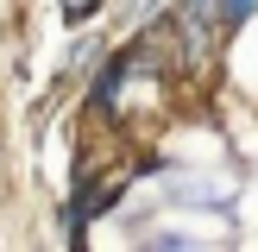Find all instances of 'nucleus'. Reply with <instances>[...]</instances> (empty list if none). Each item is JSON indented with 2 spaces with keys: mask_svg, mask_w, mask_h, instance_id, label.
<instances>
[{
  "mask_svg": "<svg viewBox=\"0 0 258 252\" xmlns=\"http://www.w3.org/2000/svg\"><path fill=\"white\" fill-rule=\"evenodd\" d=\"M63 7H70V13H88V7H95V0H63Z\"/></svg>",
  "mask_w": 258,
  "mask_h": 252,
  "instance_id": "obj_1",
  "label": "nucleus"
}]
</instances>
